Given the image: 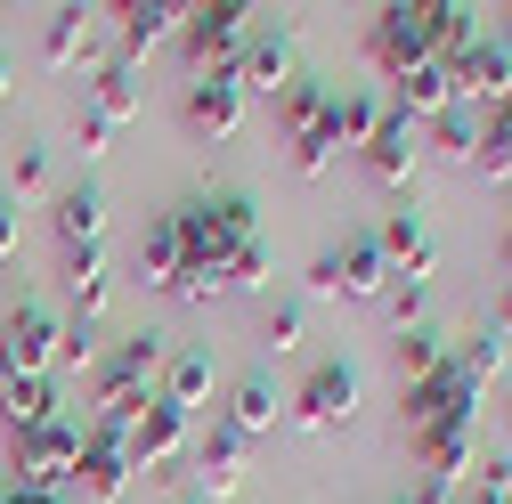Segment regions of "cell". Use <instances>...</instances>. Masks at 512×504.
Wrapping results in <instances>:
<instances>
[{
  "mask_svg": "<svg viewBox=\"0 0 512 504\" xmlns=\"http://www.w3.org/2000/svg\"><path fill=\"white\" fill-rule=\"evenodd\" d=\"M0 98H9V57H0Z\"/></svg>",
  "mask_w": 512,
  "mask_h": 504,
  "instance_id": "b9f144b4",
  "label": "cell"
},
{
  "mask_svg": "<svg viewBox=\"0 0 512 504\" xmlns=\"http://www.w3.org/2000/svg\"><path fill=\"white\" fill-rule=\"evenodd\" d=\"M488 334H496V342H504V334H512V285H504V293H496V326H488Z\"/></svg>",
  "mask_w": 512,
  "mask_h": 504,
  "instance_id": "f35d334b",
  "label": "cell"
},
{
  "mask_svg": "<svg viewBox=\"0 0 512 504\" xmlns=\"http://www.w3.org/2000/svg\"><path fill=\"white\" fill-rule=\"evenodd\" d=\"M374 122H382V98H366V90H334V131H342V147H366Z\"/></svg>",
  "mask_w": 512,
  "mask_h": 504,
  "instance_id": "4dcf8cb0",
  "label": "cell"
},
{
  "mask_svg": "<svg viewBox=\"0 0 512 504\" xmlns=\"http://www.w3.org/2000/svg\"><path fill=\"white\" fill-rule=\"evenodd\" d=\"M431 131V155H447V163H480V114L472 106H447L439 122H423Z\"/></svg>",
  "mask_w": 512,
  "mask_h": 504,
  "instance_id": "4316f807",
  "label": "cell"
},
{
  "mask_svg": "<svg viewBox=\"0 0 512 504\" xmlns=\"http://www.w3.org/2000/svg\"><path fill=\"white\" fill-rule=\"evenodd\" d=\"M0 423H9V431L57 423V374H9V391H0Z\"/></svg>",
  "mask_w": 512,
  "mask_h": 504,
  "instance_id": "603a6c76",
  "label": "cell"
},
{
  "mask_svg": "<svg viewBox=\"0 0 512 504\" xmlns=\"http://www.w3.org/2000/svg\"><path fill=\"white\" fill-rule=\"evenodd\" d=\"M244 488V439L228 431V423H212L204 439H196V496H236Z\"/></svg>",
  "mask_w": 512,
  "mask_h": 504,
  "instance_id": "e0dca14e",
  "label": "cell"
},
{
  "mask_svg": "<svg viewBox=\"0 0 512 504\" xmlns=\"http://www.w3.org/2000/svg\"><path fill=\"white\" fill-rule=\"evenodd\" d=\"M49 374H98V326H66V342H57V366Z\"/></svg>",
  "mask_w": 512,
  "mask_h": 504,
  "instance_id": "d6a6232c",
  "label": "cell"
},
{
  "mask_svg": "<svg viewBox=\"0 0 512 504\" xmlns=\"http://www.w3.org/2000/svg\"><path fill=\"white\" fill-rule=\"evenodd\" d=\"M122 448H131V472H147V480H171V464H179V448H187V415H179L171 399H147Z\"/></svg>",
  "mask_w": 512,
  "mask_h": 504,
  "instance_id": "4fadbf2b",
  "label": "cell"
},
{
  "mask_svg": "<svg viewBox=\"0 0 512 504\" xmlns=\"http://www.w3.org/2000/svg\"><path fill=\"white\" fill-rule=\"evenodd\" d=\"M163 399H171L179 415L204 407V399H212V358H204V350H179V358L163 366Z\"/></svg>",
  "mask_w": 512,
  "mask_h": 504,
  "instance_id": "83f0119b",
  "label": "cell"
},
{
  "mask_svg": "<svg viewBox=\"0 0 512 504\" xmlns=\"http://www.w3.org/2000/svg\"><path fill=\"white\" fill-rule=\"evenodd\" d=\"M139 285L147 293H179V228H171V212L139 236Z\"/></svg>",
  "mask_w": 512,
  "mask_h": 504,
  "instance_id": "cb8c5ba5",
  "label": "cell"
},
{
  "mask_svg": "<svg viewBox=\"0 0 512 504\" xmlns=\"http://www.w3.org/2000/svg\"><path fill=\"white\" fill-rule=\"evenodd\" d=\"M82 114L98 122V131H122V122H139V74H131V57H106V66H98Z\"/></svg>",
  "mask_w": 512,
  "mask_h": 504,
  "instance_id": "d6986e66",
  "label": "cell"
},
{
  "mask_svg": "<svg viewBox=\"0 0 512 504\" xmlns=\"http://www.w3.org/2000/svg\"><path fill=\"white\" fill-rule=\"evenodd\" d=\"M423 301H431V293H423V277H391V293H382V309H391V326H399V334H407V326H423Z\"/></svg>",
  "mask_w": 512,
  "mask_h": 504,
  "instance_id": "836d02e7",
  "label": "cell"
},
{
  "mask_svg": "<svg viewBox=\"0 0 512 504\" xmlns=\"http://www.w3.org/2000/svg\"><path fill=\"white\" fill-rule=\"evenodd\" d=\"M41 57H49V66H74V57H90V17H82V9H57L49 33H41Z\"/></svg>",
  "mask_w": 512,
  "mask_h": 504,
  "instance_id": "f1b7e54d",
  "label": "cell"
},
{
  "mask_svg": "<svg viewBox=\"0 0 512 504\" xmlns=\"http://www.w3.org/2000/svg\"><path fill=\"white\" fill-rule=\"evenodd\" d=\"M57 244H66V252H98L106 244V196H98L90 179L57 196Z\"/></svg>",
  "mask_w": 512,
  "mask_h": 504,
  "instance_id": "ffe728a7",
  "label": "cell"
},
{
  "mask_svg": "<svg viewBox=\"0 0 512 504\" xmlns=\"http://www.w3.org/2000/svg\"><path fill=\"white\" fill-rule=\"evenodd\" d=\"M179 228V301H220V293H252L269 285V244H261V212L252 196L220 187L171 212Z\"/></svg>",
  "mask_w": 512,
  "mask_h": 504,
  "instance_id": "6da1fadb",
  "label": "cell"
},
{
  "mask_svg": "<svg viewBox=\"0 0 512 504\" xmlns=\"http://www.w3.org/2000/svg\"><path fill=\"white\" fill-rule=\"evenodd\" d=\"M187 131L196 139H228L236 122H244V82H236V66H212V74H196L187 82Z\"/></svg>",
  "mask_w": 512,
  "mask_h": 504,
  "instance_id": "5bb4252c",
  "label": "cell"
},
{
  "mask_svg": "<svg viewBox=\"0 0 512 504\" xmlns=\"http://www.w3.org/2000/svg\"><path fill=\"white\" fill-rule=\"evenodd\" d=\"M301 342V301H277L269 309V350H293Z\"/></svg>",
  "mask_w": 512,
  "mask_h": 504,
  "instance_id": "d590c367",
  "label": "cell"
},
{
  "mask_svg": "<svg viewBox=\"0 0 512 504\" xmlns=\"http://www.w3.org/2000/svg\"><path fill=\"white\" fill-rule=\"evenodd\" d=\"M236 82L285 98V82H293V33H285V25H252L244 49H236Z\"/></svg>",
  "mask_w": 512,
  "mask_h": 504,
  "instance_id": "2e32d148",
  "label": "cell"
},
{
  "mask_svg": "<svg viewBox=\"0 0 512 504\" xmlns=\"http://www.w3.org/2000/svg\"><path fill=\"white\" fill-rule=\"evenodd\" d=\"M285 407H293L301 431H342V423L358 415V366H350V358L309 366V374H301V391H293Z\"/></svg>",
  "mask_w": 512,
  "mask_h": 504,
  "instance_id": "30bf717a",
  "label": "cell"
},
{
  "mask_svg": "<svg viewBox=\"0 0 512 504\" xmlns=\"http://www.w3.org/2000/svg\"><path fill=\"white\" fill-rule=\"evenodd\" d=\"M179 17L171 0H139V9H122V57H147L155 41H179Z\"/></svg>",
  "mask_w": 512,
  "mask_h": 504,
  "instance_id": "d4e9b609",
  "label": "cell"
},
{
  "mask_svg": "<svg viewBox=\"0 0 512 504\" xmlns=\"http://www.w3.org/2000/svg\"><path fill=\"white\" fill-rule=\"evenodd\" d=\"M374 244H382V261H391V277H431V228H423L415 204H399L391 220H382Z\"/></svg>",
  "mask_w": 512,
  "mask_h": 504,
  "instance_id": "ac0fdd59",
  "label": "cell"
},
{
  "mask_svg": "<svg viewBox=\"0 0 512 504\" xmlns=\"http://www.w3.org/2000/svg\"><path fill=\"white\" fill-rule=\"evenodd\" d=\"M472 504H512V456H488L472 472Z\"/></svg>",
  "mask_w": 512,
  "mask_h": 504,
  "instance_id": "e575fe53",
  "label": "cell"
},
{
  "mask_svg": "<svg viewBox=\"0 0 512 504\" xmlns=\"http://www.w3.org/2000/svg\"><path fill=\"white\" fill-rule=\"evenodd\" d=\"M366 171L382 179V187H399L407 171H415V155H423V122H407L399 106H382V122H374V131H366Z\"/></svg>",
  "mask_w": 512,
  "mask_h": 504,
  "instance_id": "9a60e30c",
  "label": "cell"
},
{
  "mask_svg": "<svg viewBox=\"0 0 512 504\" xmlns=\"http://www.w3.org/2000/svg\"><path fill=\"white\" fill-rule=\"evenodd\" d=\"M391 106H399L407 122H439L447 106H456V82H447V66H415V74L391 82Z\"/></svg>",
  "mask_w": 512,
  "mask_h": 504,
  "instance_id": "7402d4cb",
  "label": "cell"
},
{
  "mask_svg": "<svg viewBox=\"0 0 512 504\" xmlns=\"http://www.w3.org/2000/svg\"><path fill=\"white\" fill-rule=\"evenodd\" d=\"M480 391H488V374L464 366V350H447L423 383L399 391V423L423 439V431H447V423H480Z\"/></svg>",
  "mask_w": 512,
  "mask_h": 504,
  "instance_id": "3957f363",
  "label": "cell"
},
{
  "mask_svg": "<svg viewBox=\"0 0 512 504\" xmlns=\"http://www.w3.org/2000/svg\"><path fill=\"white\" fill-rule=\"evenodd\" d=\"M17 252V212H9V196H0V261Z\"/></svg>",
  "mask_w": 512,
  "mask_h": 504,
  "instance_id": "74e56055",
  "label": "cell"
},
{
  "mask_svg": "<svg viewBox=\"0 0 512 504\" xmlns=\"http://www.w3.org/2000/svg\"><path fill=\"white\" fill-rule=\"evenodd\" d=\"M171 504H212V496H196V488H179V496H171Z\"/></svg>",
  "mask_w": 512,
  "mask_h": 504,
  "instance_id": "60d3db41",
  "label": "cell"
},
{
  "mask_svg": "<svg viewBox=\"0 0 512 504\" xmlns=\"http://www.w3.org/2000/svg\"><path fill=\"white\" fill-rule=\"evenodd\" d=\"M163 366H171V342H163V334H122V342L98 358V374H90V391H98V423H114L122 439H131L139 407L163 399Z\"/></svg>",
  "mask_w": 512,
  "mask_h": 504,
  "instance_id": "7a4b0ae2",
  "label": "cell"
},
{
  "mask_svg": "<svg viewBox=\"0 0 512 504\" xmlns=\"http://www.w3.org/2000/svg\"><path fill=\"white\" fill-rule=\"evenodd\" d=\"M0 504H66V496H33V488H0Z\"/></svg>",
  "mask_w": 512,
  "mask_h": 504,
  "instance_id": "ab89813d",
  "label": "cell"
},
{
  "mask_svg": "<svg viewBox=\"0 0 512 504\" xmlns=\"http://www.w3.org/2000/svg\"><path fill=\"white\" fill-rule=\"evenodd\" d=\"M366 57L382 74H415V66H439V41H431V0H391V9H374L366 25Z\"/></svg>",
  "mask_w": 512,
  "mask_h": 504,
  "instance_id": "8992f818",
  "label": "cell"
},
{
  "mask_svg": "<svg viewBox=\"0 0 512 504\" xmlns=\"http://www.w3.org/2000/svg\"><path fill=\"white\" fill-rule=\"evenodd\" d=\"M57 342H66V326H57V309L41 293H25L9 318H0V358H9V374H49Z\"/></svg>",
  "mask_w": 512,
  "mask_h": 504,
  "instance_id": "8fae6325",
  "label": "cell"
},
{
  "mask_svg": "<svg viewBox=\"0 0 512 504\" xmlns=\"http://www.w3.org/2000/svg\"><path fill=\"white\" fill-rule=\"evenodd\" d=\"M309 285H317V293H342V301H382V293H391V261H382L374 228L326 244V252L309 261Z\"/></svg>",
  "mask_w": 512,
  "mask_h": 504,
  "instance_id": "52a82bcc",
  "label": "cell"
},
{
  "mask_svg": "<svg viewBox=\"0 0 512 504\" xmlns=\"http://www.w3.org/2000/svg\"><path fill=\"white\" fill-rule=\"evenodd\" d=\"M447 82H456V106H504L512 98V41L504 33H480V41H464L456 57H447Z\"/></svg>",
  "mask_w": 512,
  "mask_h": 504,
  "instance_id": "ba28073f",
  "label": "cell"
},
{
  "mask_svg": "<svg viewBox=\"0 0 512 504\" xmlns=\"http://www.w3.org/2000/svg\"><path fill=\"white\" fill-rule=\"evenodd\" d=\"M244 33H252V9H236V0H204V9H187V17H179V49H187V66H196V74L236 66Z\"/></svg>",
  "mask_w": 512,
  "mask_h": 504,
  "instance_id": "9c48e42d",
  "label": "cell"
},
{
  "mask_svg": "<svg viewBox=\"0 0 512 504\" xmlns=\"http://www.w3.org/2000/svg\"><path fill=\"white\" fill-rule=\"evenodd\" d=\"M277 122H285V147H293V171H326L342 155V131H334V90L293 74L285 98H277Z\"/></svg>",
  "mask_w": 512,
  "mask_h": 504,
  "instance_id": "277c9868",
  "label": "cell"
},
{
  "mask_svg": "<svg viewBox=\"0 0 512 504\" xmlns=\"http://www.w3.org/2000/svg\"><path fill=\"white\" fill-rule=\"evenodd\" d=\"M480 171L512 187V98H504V106H496V114L480 122Z\"/></svg>",
  "mask_w": 512,
  "mask_h": 504,
  "instance_id": "f546056e",
  "label": "cell"
},
{
  "mask_svg": "<svg viewBox=\"0 0 512 504\" xmlns=\"http://www.w3.org/2000/svg\"><path fill=\"white\" fill-rule=\"evenodd\" d=\"M74 464H82V431L57 415V423H33V431H9V472L17 488L33 496H57V488H74Z\"/></svg>",
  "mask_w": 512,
  "mask_h": 504,
  "instance_id": "5b68a950",
  "label": "cell"
},
{
  "mask_svg": "<svg viewBox=\"0 0 512 504\" xmlns=\"http://www.w3.org/2000/svg\"><path fill=\"white\" fill-rule=\"evenodd\" d=\"M439 358H447V342H439L431 326H407V334H399V383H423Z\"/></svg>",
  "mask_w": 512,
  "mask_h": 504,
  "instance_id": "1f68e13d",
  "label": "cell"
},
{
  "mask_svg": "<svg viewBox=\"0 0 512 504\" xmlns=\"http://www.w3.org/2000/svg\"><path fill=\"white\" fill-rule=\"evenodd\" d=\"M66 293H74V326H98V309H106V244L98 252H66Z\"/></svg>",
  "mask_w": 512,
  "mask_h": 504,
  "instance_id": "484cf974",
  "label": "cell"
},
{
  "mask_svg": "<svg viewBox=\"0 0 512 504\" xmlns=\"http://www.w3.org/2000/svg\"><path fill=\"white\" fill-rule=\"evenodd\" d=\"M49 179V155L41 147H17V187H41Z\"/></svg>",
  "mask_w": 512,
  "mask_h": 504,
  "instance_id": "8d00e7d4",
  "label": "cell"
},
{
  "mask_svg": "<svg viewBox=\"0 0 512 504\" xmlns=\"http://www.w3.org/2000/svg\"><path fill=\"white\" fill-rule=\"evenodd\" d=\"M277 415H285V399H277V383H269V374H244V383L228 391V431H236V439L277 431Z\"/></svg>",
  "mask_w": 512,
  "mask_h": 504,
  "instance_id": "44dd1931",
  "label": "cell"
},
{
  "mask_svg": "<svg viewBox=\"0 0 512 504\" xmlns=\"http://www.w3.org/2000/svg\"><path fill=\"white\" fill-rule=\"evenodd\" d=\"M139 472H131V448H122V431L114 423H90L82 431V464H74V488L90 496V504H122V488H131Z\"/></svg>",
  "mask_w": 512,
  "mask_h": 504,
  "instance_id": "7c38bea8",
  "label": "cell"
},
{
  "mask_svg": "<svg viewBox=\"0 0 512 504\" xmlns=\"http://www.w3.org/2000/svg\"><path fill=\"white\" fill-rule=\"evenodd\" d=\"M0 391H9V358H0Z\"/></svg>",
  "mask_w": 512,
  "mask_h": 504,
  "instance_id": "7bdbcfd3",
  "label": "cell"
}]
</instances>
